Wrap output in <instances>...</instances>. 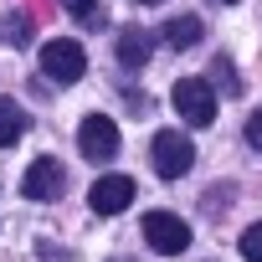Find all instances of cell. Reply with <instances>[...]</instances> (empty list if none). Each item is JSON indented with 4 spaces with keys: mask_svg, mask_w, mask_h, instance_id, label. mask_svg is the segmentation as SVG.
I'll return each mask as SVG.
<instances>
[{
    "mask_svg": "<svg viewBox=\"0 0 262 262\" xmlns=\"http://www.w3.org/2000/svg\"><path fill=\"white\" fill-rule=\"evenodd\" d=\"M170 98H175V113H180L190 128H206V123L216 118V88H211L206 77H180Z\"/></svg>",
    "mask_w": 262,
    "mask_h": 262,
    "instance_id": "1",
    "label": "cell"
},
{
    "mask_svg": "<svg viewBox=\"0 0 262 262\" xmlns=\"http://www.w3.org/2000/svg\"><path fill=\"white\" fill-rule=\"evenodd\" d=\"M190 160H195V149H190L185 134H175V128H160V134L149 139V165H155V175L180 180V175L190 170Z\"/></svg>",
    "mask_w": 262,
    "mask_h": 262,
    "instance_id": "2",
    "label": "cell"
},
{
    "mask_svg": "<svg viewBox=\"0 0 262 262\" xmlns=\"http://www.w3.org/2000/svg\"><path fill=\"white\" fill-rule=\"evenodd\" d=\"M41 72H47L52 82H77V77L88 72V52H82L72 36H57V41L41 47Z\"/></svg>",
    "mask_w": 262,
    "mask_h": 262,
    "instance_id": "3",
    "label": "cell"
},
{
    "mask_svg": "<svg viewBox=\"0 0 262 262\" xmlns=\"http://www.w3.org/2000/svg\"><path fill=\"white\" fill-rule=\"evenodd\" d=\"M77 149H82V160L108 165V160L118 155V123H113V118H103V113H88V118H82V128H77Z\"/></svg>",
    "mask_w": 262,
    "mask_h": 262,
    "instance_id": "4",
    "label": "cell"
},
{
    "mask_svg": "<svg viewBox=\"0 0 262 262\" xmlns=\"http://www.w3.org/2000/svg\"><path fill=\"white\" fill-rule=\"evenodd\" d=\"M144 242H149L155 252H165V257H180V252L190 247V226H185L180 216H170V211H149V216H144Z\"/></svg>",
    "mask_w": 262,
    "mask_h": 262,
    "instance_id": "5",
    "label": "cell"
},
{
    "mask_svg": "<svg viewBox=\"0 0 262 262\" xmlns=\"http://www.w3.org/2000/svg\"><path fill=\"white\" fill-rule=\"evenodd\" d=\"M21 190H26V201H57V195L67 190V170H62V160H36V165L26 170Z\"/></svg>",
    "mask_w": 262,
    "mask_h": 262,
    "instance_id": "6",
    "label": "cell"
},
{
    "mask_svg": "<svg viewBox=\"0 0 262 262\" xmlns=\"http://www.w3.org/2000/svg\"><path fill=\"white\" fill-rule=\"evenodd\" d=\"M88 201H93L98 216H118V211L134 206V180H128V175H103V180L88 190Z\"/></svg>",
    "mask_w": 262,
    "mask_h": 262,
    "instance_id": "7",
    "label": "cell"
},
{
    "mask_svg": "<svg viewBox=\"0 0 262 262\" xmlns=\"http://www.w3.org/2000/svg\"><path fill=\"white\" fill-rule=\"evenodd\" d=\"M149 52H155V36H149L144 26H123V31L113 36V57H118L123 67H144Z\"/></svg>",
    "mask_w": 262,
    "mask_h": 262,
    "instance_id": "8",
    "label": "cell"
},
{
    "mask_svg": "<svg viewBox=\"0 0 262 262\" xmlns=\"http://www.w3.org/2000/svg\"><path fill=\"white\" fill-rule=\"evenodd\" d=\"M21 134H26V113H21V103L0 98V149H6V144H16Z\"/></svg>",
    "mask_w": 262,
    "mask_h": 262,
    "instance_id": "9",
    "label": "cell"
},
{
    "mask_svg": "<svg viewBox=\"0 0 262 262\" xmlns=\"http://www.w3.org/2000/svg\"><path fill=\"white\" fill-rule=\"evenodd\" d=\"M160 36H165L175 52H185V47H195V41H201V21H195V16H175Z\"/></svg>",
    "mask_w": 262,
    "mask_h": 262,
    "instance_id": "10",
    "label": "cell"
},
{
    "mask_svg": "<svg viewBox=\"0 0 262 262\" xmlns=\"http://www.w3.org/2000/svg\"><path fill=\"white\" fill-rule=\"evenodd\" d=\"M242 257H247V262H262V221L242 231Z\"/></svg>",
    "mask_w": 262,
    "mask_h": 262,
    "instance_id": "11",
    "label": "cell"
},
{
    "mask_svg": "<svg viewBox=\"0 0 262 262\" xmlns=\"http://www.w3.org/2000/svg\"><path fill=\"white\" fill-rule=\"evenodd\" d=\"M6 41H11V47H26V41H31V21H26V16H11V21H6Z\"/></svg>",
    "mask_w": 262,
    "mask_h": 262,
    "instance_id": "12",
    "label": "cell"
},
{
    "mask_svg": "<svg viewBox=\"0 0 262 262\" xmlns=\"http://www.w3.org/2000/svg\"><path fill=\"white\" fill-rule=\"evenodd\" d=\"M216 77H221L226 93H242V77H231V62H226V57H216Z\"/></svg>",
    "mask_w": 262,
    "mask_h": 262,
    "instance_id": "13",
    "label": "cell"
},
{
    "mask_svg": "<svg viewBox=\"0 0 262 262\" xmlns=\"http://www.w3.org/2000/svg\"><path fill=\"white\" fill-rule=\"evenodd\" d=\"M247 144H252V149H262V108L247 118Z\"/></svg>",
    "mask_w": 262,
    "mask_h": 262,
    "instance_id": "14",
    "label": "cell"
},
{
    "mask_svg": "<svg viewBox=\"0 0 262 262\" xmlns=\"http://www.w3.org/2000/svg\"><path fill=\"white\" fill-rule=\"evenodd\" d=\"M62 6H67L72 16H82V21H98V11H93V0H62Z\"/></svg>",
    "mask_w": 262,
    "mask_h": 262,
    "instance_id": "15",
    "label": "cell"
},
{
    "mask_svg": "<svg viewBox=\"0 0 262 262\" xmlns=\"http://www.w3.org/2000/svg\"><path fill=\"white\" fill-rule=\"evenodd\" d=\"M139 6H160V0H139Z\"/></svg>",
    "mask_w": 262,
    "mask_h": 262,
    "instance_id": "16",
    "label": "cell"
},
{
    "mask_svg": "<svg viewBox=\"0 0 262 262\" xmlns=\"http://www.w3.org/2000/svg\"><path fill=\"white\" fill-rule=\"evenodd\" d=\"M221 6H236V0H221Z\"/></svg>",
    "mask_w": 262,
    "mask_h": 262,
    "instance_id": "17",
    "label": "cell"
}]
</instances>
